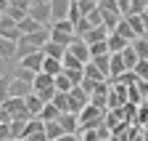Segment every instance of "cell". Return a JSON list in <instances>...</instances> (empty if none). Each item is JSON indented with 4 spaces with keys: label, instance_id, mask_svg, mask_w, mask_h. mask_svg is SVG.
<instances>
[{
    "label": "cell",
    "instance_id": "cell-1",
    "mask_svg": "<svg viewBox=\"0 0 148 141\" xmlns=\"http://www.w3.org/2000/svg\"><path fill=\"white\" fill-rule=\"evenodd\" d=\"M77 120H79V131H95L98 125H103V112L95 109L92 104H87V107L77 115Z\"/></svg>",
    "mask_w": 148,
    "mask_h": 141
},
{
    "label": "cell",
    "instance_id": "cell-2",
    "mask_svg": "<svg viewBox=\"0 0 148 141\" xmlns=\"http://www.w3.org/2000/svg\"><path fill=\"white\" fill-rule=\"evenodd\" d=\"M87 104H90V96L82 91L79 85H74L71 91H69V112H71V115H79Z\"/></svg>",
    "mask_w": 148,
    "mask_h": 141
},
{
    "label": "cell",
    "instance_id": "cell-3",
    "mask_svg": "<svg viewBox=\"0 0 148 141\" xmlns=\"http://www.w3.org/2000/svg\"><path fill=\"white\" fill-rule=\"evenodd\" d=\"M27 16H32V19H34L37 24H42V27H50V6H48V3L32 0V6H29Z\"/></svg>",
    "mask_w": 148,
    "mask_h": 141
},
{
    "label": "cell",
    "instance_id": "cell-4",
    "mask_svg": "<svg viewBox=\"0 0 148 141\" xmlns=\"http://www.w3.org/2000/svg\"><path fill=\"white\" fill-rule=\"evenodd\" d=\"M48 6H50V24H56V22H64L66 19L71 0H50Z\"/></svg>",
    "mask_w": 148,
    "mask_h": 141
},
{
    "label": "cell",
    "instance_id": "cell-5",
    "mask_svg": "<svg viewBox=\"0 0 148 141\" xmlns=\"http://www.w3.org/2000/svg\"><path fill=\"white\" fill-rule=\"evenodd\" d=\"M66 53H69V56H74V59H77V61H79L82 67H85V64L90 61V51H87V45H85V43H82L79 38H74V43H71V45L66 48Z\"/></svg>",
    "mask_w": 148,
    "mask_h": 141
},
{
    "label": "cell",
    "instance_id": "cell-6",
    "mask_svg": "<svg viewBox=\"0 0 148 141\" xmlns=\"http://www.w3.org/2000/svg\"><path fill=\"white\" fill-rule=\"evenodd\" d=\"M32 93V85L18 80V77H11V85H8V99H27Z\"/></svg>",
    "mask_w": 148,
    "mask_h": 141
},
{
    "label": "cell",
    "instance_id": "cell-7",
    "mask_svg": "<svg viewBox=\"0 0 148 141\" xmlns=\"http://www.w3.org/2000/svg\"><path fill=\"white\" fill-rule=\"evenodd\" d=\"M108 35H111V32H108V29H106V27L101 24V27H92V29H90L87 35H82L79 40H82V43H85V45L90 48V45H95V43H103V40L108 38Z\"/></svg>",
    "mask_w": 148,
    "mask_h": 141
},
{
    "label": "cell",
    "instance_id": "cell-8",
    "mask_svg": "<svg viewBox=\"0 0 148 141\" xmlns=\"http://www.w3.org/2000/svg\"><path fill=\"white\" fill-rule=\"evenodd\" d=\"M58 128H61V133H79V120H77V115H71V112H66V115H58Z\"/></svg>",
    "mask_w": 148,
    "mask_h": 141
},
{
    "label": "cell",
    "instance_id": "cell-9",
    "mask_svg": "<svg viewBox=\"0 0 148 141\" xmlns=\"http://www.w3.org/2000/svg\"><path fill=\"white\" fill-rule=\"evenodd\" d=\"M24 38H27L29 45H34L37 51H42V45L50 40V27H42V29H37V32H32V35H24Z\"/></svg>",
    "mask_w": 148,
    "mask_h": 141
},
{
    "label": "cell",
    "instance_id": "cell-10",
    "mask_svg": "<svg viewBox=\"0 0 148 141\" xmlns=\"http://www.w3.org/2000/svg\"><path fill=\"white\" fill-rule=\"evenodd\" d=\"M42 51H37V53H32V56H27V59H21V61H18V67H21V69H29V72H40V69H42Z\"/></svg>",
    "mask_w": 148,
    "mask_h": 141
},
{
    "label": "cell",
    "instance_id": "cell-11",
    "mask_svg": "<svg viewBox=\"0 0 148 141\" xmlns=\"http://www.w3.org/2000/svg\"><path fill=\"white\" fill-rule=\"evenodd\" d=\"M50 88H53V77H48V75H42V72L34 75V80H32V93L40 96L42 91H50Z\"/></svg>",
    "mask_w": 148,
    "mask_h": 141
},
{
    "label": "cell",
    "instance_id": "cell-12",
    "mask_svg": "<svg viewBox=\"0 0 148 141\" xmlns=\"http://www.w3.org/2000/svg\"><path fill=\"white\" fill-rule=\"evenodd\" d=\"M122 72H124L122 56H119V53H108V80H116Z\"/></svg>",
    "mask_w": 148,
    "mask_h": 141
},
{
    "label": "cell",
    "instance_id": "cell-13",
    "mask_svg": "<svg viewBox=\"0 0 148 141\" xmlns=\"http://www.w3.org/2000/svg\"><path fill=\"white\" fill-rule=\"evenodd\" d=\"M32 53H37V48H34V45H29V43H27V38L21 35V38L16 40V59L21 61V59H27V56H32Z\"/></svg>",
    "mask_w": 148,
    "mask_h": 141
},
{
    "label": "cell",
    "instance_id": "cell-14",
    "mask_svg": "<svg viewBox=\"0 0 148 141\" xmlns=\"http://www.w3.org/2000/svg\"><path fill=\"white\" fill-rule=\"evenodd\" d=\"M127 45H130V43H127V40H122L119 35H114V32L106 38V48H108V53H122Z\"/></svg>",
    "mask_w": 148,
    "mask_h": 141
},
{
    "label": "cell",
    "instance_id": "cell-15",
    "mask_svg": "<svg viewBox=\"0 0 148 141\" xmlns=\"http://www.w3.org/2000/svg\"><path fill=\"white\" fill-rule=\"evenodd\" d=\"M64 53H66V48L56 45V43H50V40L42 45V56H45V59H56V61H61V59H64Z\"/></svg>",
    "mask_w": 148,
    "mask_h": 141
},
{
    "label": "cell",
    "instance_id": "cell-16",
    "mask_svg": "<svg viewBox=\"0 0 148 141\" xmlns=\"http://www.w3.org/2000/svg\"><path fill=\"white\" fill-rule=\"evenodd\" d=\"M119 56H122V64H124V72H132V69H135V64L140 61V59L135 56V51H132V45H127V48L122 51Z\"/></svg>",
    "mask_w": 148,
    "mask_h": 141
},
{
    "label": "cell",
    "instance_id": "cell-17",
    "mask_svg": "<svg viewBox=\"0 0 148 141\" xmlns=\"http://www.w3.org/2000/svg\"><path fill=\"white\" fill-rule=\"evenodd\" d=\"M40 72L48 75V77H56V75L64 72V67H61V61H56V59H42V69H40Z\"/></svg>",
    "mask_w": 148,
    "mask_h": 141
},
{
    "label": "cell",
    "instance_id": "cell-18",
    "mask_svg": "<svg viewBox=\"0 0 148 141\" xmlns=\"http://www.w3.org/2000/svg\"><path fill=\"white\" fill-rule=\"evenodd\" d=\"M0 61H18L16 59V43L0 40Z\"/></svg>",
    "mask_w": 148,
    "mask_h": 141
},
{
    "label": "cell",
    "instance_id": "cell-19",
    "mask_svg": "<svg viewBox=\"0 0 148 141\" xmlns=\"http://www.w3.org/2000/svg\"><path fill=\"white\" fill-rule=\"evenodd\" d=\"M24 107H27V112H29L32 117H37V115H40V109L45 107V104L40 101V96H34V93H29V96L24 99Z\"/></svg>",
    "mask_w": 148,
    "mask_h": 141
},
{
    "label": "cell",
    "instance_id": "cell-20",
    "mask_svg": "<svg viewBox=\"0 0 148 141\" xmlns=\"http://www.w3.org/2000/svg\"><path fill=\"white\" fill-rule=\"evenodd\" d=\"M16 27H18V32H21V35H32V32H37V29H42V24H37L32 16H24Z\"/></svg>",
    "mask_w": 148,
    "mask_h": 141
},
{
    "label": "cell",
    "instance_id": "cell-21",
    "mask_svg": "<svg viewBox=\"0 0 148 141\" xmlns=\"http://www.w3.org/2000/svg\"><path fill=\"white\" fill-rule=\"evenodd\" d=\"M124 22H127V27H130V29H132L135 38H145V29H143L140 16H124Z\"/></svg>",
    "mask_w": 148,
    "mask_h": 141
},
{
    "label": "cell",
    "instance_id": "cell-22",
    "mask_svg": "<svg viewBox=\"0 0 148 141\" xmlns=\"http://www.w3.org/2000/svg\"><path fill=\"white\" fill-rule=\"evenodd\" d=\"M130 45H132V51H135L138 59H145V61H148V40H145V38H135Z\"/></svg>",
    "mask_w": 148,
    "mask_h": 141
},
{
    "label": "cell",
    "instance_id": "cell-23",
    "mask_svg": "<svg viewBox=\"0 0 148 141\" xmlns=\"http://www.w3.org/2000/svg\"><path fill=\"white\" fill-rule=\"evenodd\" d=\"M53 88H56V93H69L74 85H71V83H69V77L61 72V75H56V77H53Z\"/></svg>",
    "mask_w": 148,
    "mask_h": 141
},
{
    "label": "cell",
    "instance_id": "cell-24",
    "mask_svg": "<svg viewBox=\"0 0 148 141\" xmlns=\"http://www.w3.org/2000/svg\"><path fill=\"white\" fill-rule=\"evenodd\" d=\"M50 104L58 109V115H66V112H69V93H56V96L50 99Z\"/></svg>",
    "mask_w": 148,
    "mask_h": 141
},
{
    "label": "cell",
    "instance_id": "cell-25",
    "mask_svg": "<svg viewBox=\"0 0 148 141\" xmlns=\"http://www.w3.org/2000/svg\"><path fill=\"white\" fill-rule=\"evenodd\" d=\"M90 64H92V67H95L98 72L108 80V53H103V56H92V59H90Z\"/></svg>",
    "mask_w": 148,
    "mask_h": 141
},
{
    "label": "cell",
    "instance_id": "cell-26",
    "mask_svg": "<svg viewBox=\"0 0 148 141\" xmlns=\"http://www.w3.org/2000/svg\"><path fill=\"white\" fill-rule=\"evenodd\" d=\"M42 125H45V122H42L40 117H32V120H27V125H24V136H21V138H29L32 133H40V131H42Z\"/></svg>",
    "mask_w": 148,
    "mask_h": 141
},
{
    "label": "cell",
    "instance_id": "cell-27",
    "mask_svg": "<svg viewBox=\"0 0 148 141\" xmlns=\"http://www.w3.org/2000/svg\"><path fill=\"white\" fill-rule=\"evenodd\" d=\"M42 131H45V138H48V141H58V138L64 136L56 120H53V122H45V125H42Z\"/></svg>",
    "mask_w": 148,
    "mask_h": 141
},
{
    "label": "cell",
    "instance_id": "cell-28",
    "mask_svg": "<svg viewBox=\"0 0 148 141\" xmlns=\"http://www.w3.org/2000/svg\"><path fill=\"white\" fill-rule=\"evenodd\" d=\"M101 16H103V27H106L108 32H114V29H116V24L122 22V16H119L116 11H108V13H101Z\"/></svg>",
    "mask_w": 148,
    "mask_h": 141
},
{
    "label": "cell",
    "instance_id": "cell-29",
    "mask_svg": "<svg viewBox=\"0 0 148 141\" xmlns=\"http://www.w3.org/2000/svg\"><path fill=\"white\" fill-rule=\"evenodd\" d=\"M37 117H40L42 122H53V120H58V109H56L53 104H45V107L40 109V115H37Z\"/></svg>",
    "mask_w": 148,
    "mask_h": 141
},
{
    "label": "cell",
    "instance_id": "cell-30",
    "mask_svg": "<svg viewBox=\"0 0 148 141\" xmlns=\"http://www.w3.org/2000/svg\"><path fill=\"white\" fill-rule=\"evenodd\" d=\"M114 35H119V38H122V40H127V43H132V40H135V35H132V29L127 27V22H124V19H122V22L116 24Z\"/></svg>",
    "mask_w": 148,
    "mask_h": 141
},
{
    "label": "cell",
    "instance_id": "cell-31",
    "mask_svg": "<svg viewBox=\"0 0 148 141\" xmlns=\"http://www.w3.org/2000/svg\"><path fill=\"white\" fill-rule=\"evenodd\" d=\"M148 8V0H130V16H140Z\"/></svg>",
    "mask_w": 148,
    "mask_h": 141
},
{
    "label": "cell",
    "instance_id": "cell-32",
    "mask_svg": "<svg viewBox=\"0 0 148 141\" xmlns=\"http://www.w3.org/2000/svg\"><path fill=\"white\" fill-rule=\"evenodd\" d=\"M132 72H135V77H138V80H148V61H145V59H140V61L135 64Z\"/></svg>",
    "mask_w": 148,
    "mask_h": 141
},
{
    "label": "cell",
    "instance_id": "cell-33",
    "mask_svg": "<svg viewBox=\"0 0 148 141\" xmlns=\"http://www.w3.org/2000/svg\"><path fill=\"white\" fill-rule=\"evenodd\" d=\"M64 75L69 77V83H71V85H79V83H82V77H85V75H82V69H64Z\"/></svg>",
    "mask_w": 148,
    "mask_h": 141
},
{
    "label": "cell",
    "instance_id": "cell-34",
    "mask_svg": "<svg viewBox=\"0 0 148 141\" xmlns=\"http://www.w3.org/2000/svg\"><path fill=\"white\" fill-rule=\"evenodd\" d=\"M8 85H11V77L8 75H0V104L8 99Z\"/></svg>",
    "mask_w": 148,
    "mask_h": 141
},
{
    "label": "cell",
    "instance_id": "cell-35",
    "mask_svg": "<svg viewBox=\"0 0 148 141\" xmlns=\"http://www.w3.org/2000/svg\"><path fill=\"white\" fill-rule=\"evenodd\" d=\"M50 29H58V32H64V35H71L74 38V27L64 19V22H56V24H50Z\"/></svg>",
    "mask_w": 148,
    "mask_h": 141
},
{
    "label": "cell",
    "instance_id": "cell-36",
    "mask_svg": "<svg viewBox=\"0 0 148 141\" xmlns=\"http://www.w3.org/2000/svg\"><path fill=\"white\" fill-rule=\"evenodd\" d=\"M87 51H90V59H92V56H103V53H108V48H106V40H103V43H95V45H90Z\"/></svg>",
    "mask_w": 148,
    "mask_h": 141
},
{
    "label": "cell",
    "instance_id": "cell-37",
    "mask_svg": "<svg viewBox=\"0 0 148 141\" xmlns=\"http://www.w3.org/2000/svg\"><path fill=\"white\" fill-rule=\"evenodd\" d=\"M95 8H98L101 13H108V11H116V0H101V3H98ZM116 13H119V11H116Z\"/></svg>",
    "mask_w": 148,
    "mask_h": 141
},
{
    "label": "cell",
    "instance_id": "cell-38",
    "mask_svg": "<svg viewBox=\"0 0 148 141\" xmlns=\"http://www.w3.org/2000/svg\"><path fill=\"white\" fill-rule=\"evenodd\" d=\"M77 8H79L82 16H87V13L95 11V3H90V0H77Z\"/></svg>",
    "mask_w": 148,
    "mask_h": 141
},
{
    "label": "cell",
    "instance_id": "cell-39",
    "mask_svg": "<svg viewBox=\"0 0 148 141\" xmlns=\"http://www.w3.org/2000/svg\"><path fill=\"white\" fill-rule=\"evenodd\" d=\"M8 6L11 8H16V11H29V6H32V0H8Z\"/></svg>",
    "mask_w": 148,
    "mask_h": 141
},
{
    "label": "cell",
    "instance_id": "cell-40",
    "mask_svg": "<svg viewBox=\"0 0 148 141\" xmlns=\"http://www.w3.org/2000/svg\"><path fill=\"white\" fill-rule=\"evenodd\" d=\"M116 11H119L122 19H124V16H130V0H116Z\"/></svg>",
    "mask_w": 148,
    "mask_h": 141
},
{
    "label": "cell",
    "instance_id": "cell-41",
    "mask_svg": "<svg viewBox=\"0 0 148 141\" xmlns=\"http://www.w3.org/2000/svg\"><path fill=\"white\" fill-rule=\"evenodd\" d=\"M135 88H138V93H140V99L145 101V96H148V80H135Z\"/></svg>",
    "mask_w": 148,
    "mask_h": 141
},
{
    "label": "cell",
    "instance_id": "cell-42",
    "mask_svg": "<svg viewBox=\"0 0 148 141\" xmlns=\"http://www.w3.org/2000/svg\"><path fill=\"white\" fill-rule=\"evenodd\" d=\"M79 88H82V91L90 96L92 91H95V83H92V80H87V77H82V83H79Z\"/></svg>",
    "mask_w": 148,
    "mask_h": 141
},
{
    "label": "cell",
    "instance_id": "cell-43",
    "mask_svg": "<svg viewBox=\"0 0 148 141\" xmlns=\"http://www.w3.org/2000/svg\"><path fill=\"white\" fill-rule=\"evenodd\" d=\"M21 141H48V138H45V131H40V133H32L29 138H21Z\"/></svg>",
    "mask_w": 148,
    "mask_h": 141
},
{
    "label": "cell",
    "instance_id": "cell-44",
    "mask_svg": "<svg viewBox=\"0 0 148 141\" xmlns=\"http://www.w3.org/2000/svg\"><path fill=\"white\" fill-rule=\"evenodd\" d=\"M8 122H11V115H8L3 107H0V125H8Z\"/></svg>",
    "mask_w": 148,
    "mask_h": 141
},
{
    "label": "cell",
    "instance_id": "cell-45",
    "mask_svg": "<svg viewBox=\"0 0 148 141\" xmlns=\"http://www.w3.org/2000/svg\"><path fill=\"white\" fill-rule=\"evenodd\" d=\"M0 141H11V133H8V125H0Z\"/></svg>",
    "mask_w": 148,
    "mask_h": 141
},
{
    "label": "cell",
    "instance_id": "cell-46",
    "mask_svg": "<svg viewBox=\"0 0 148 141\" xmlns=\"http://www.w3.org/2000/svg\"><path fill=\"white\" fill-rule=\"evenodd\" d=\"M58 141H79V136H77V133H64Z\"/></svg>",
    "mask_w": 148,
    "mask_h": 141
},
{
    "label": "cell",
    "instance_id": "cell-47",
    "mask_svg": "<svg viewBox=\"0 0 148 141\" xmlns=\"http://www.w3.org/2000/svg\"><path fill=\"white\" fill-rule=\"evenodd\" d=\"M8 11V0H0V13H5Z\"/></svg>",
    "mask_w": 148,
    "mask_h": 141
},
{
    "label": "cell",
    "instance_id": "cell-48",
    "mask_svg": "<svg viewBox=\"0 0 148 141\" xmlns=\"http://www.w3.org/2000/svg\"><path fill=\"white\" fill-rule=\"evenodd\" d=\"M90 3H95V6H98V3H101V0H90Z\"/></svg>",
    "mask_w": 148,
    "mask_h": 141
},
{
    "label": "cell",
    "instance_id": "cell-49",
    "mask_svg": "<svg viewBox=\"0 0 148 141\" xmlns=\"http://www.w3.org/2000/svg\"><path fill=\"white\" fill-rule=\"evenodd\" d=\"M40 3H50V0H40Z\"/></svg>",
    "mask_w": 148,
    "mask_h": 141
},
{
    "label": "cell",
    "instance_id": "cell-50",
    "mask_svg": "<svg viewBox=\"0 0 148 141\" xmlns=\"http://www.w3.org/2000/svg\"><path fill=\"white\" fill-rule=\"evenodd\" d=\"M145 104H148V96H145Z\"/></svg>",
    "mask_w": 148,
    "mask_h": 141
}]
</instances>
